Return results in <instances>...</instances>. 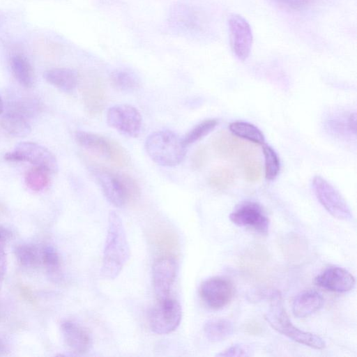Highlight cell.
I'll use <instances>...</instances> for the list:
<instances>
[{
	"label": "cell",
	"instance_id": "25",
	"mask_svg": "<svg viewBox=\"0 0 357 357\" xmlns=\"http://www.w3.org/2000/svg\"><path fill=\"white\" fill-rule=\"evenodd\" d=\"M14 252L17 260L23 266L34 267L42 264V249L34 244H19L15 246Z\"/></svg>",
	"mask_w": 357,
	"mask_h": 357
},
{
	"label": "cell",
	"instance_id": "35",
	"mask_svg": "<svg viewBox=\"0 0 357 357\" xmlns=\"http://www.w3.org/2000/svg\"><path fill=\"white\" fill-rule=\"evenodd\" d=\"M207 160V151L204 146H200L193 153L191 158V166L194 170L201 169Z\"/></svg>",
	"mask_w": 357,
	"mask_h": 357
},
{
	"label": "cell",
	"instance_id": "5",
	"mask_svg": "<svg viewBox=\"0 0 357 357\" xmlns=\"http://www.w3.org/2000/svg\"><path fill=\"white\" fill-rule=\"evenodd\" d=\"M75 139L81 146L116 167H125L129 162V157L125 149L109 138L89 132L77 131Z\"/></svg>",
	"mask_w": 357,
	"mask_h": 357
},
{
	"label": "cell",
	"instance_id": "3",
	"mask_svg": "<svg viewBox=\"0 0 357 357\" xmlns=\"http://www.w3.org/2000/svg\"><path fill=\"white\" fill-rule=\"evenodd\" d=\"M265 319L273 328L296 342L316 349L326 346L319 335L303 331L292 324L284 307L281 294L278 291H273L271 295V304Z\"/></svg>",
	"mask_w": 357,
	"mask_h": 357
},
{
	"label": "cell",
	"instance_id": "40",
	"mask_svg": "<svg viewBox=\"0 0 357 357\" xmlns=\"http://www.w3.org/2000/svg\"><path fill=\"white\" fill-rule=\"evenodd\" d=\"M261 328L259 326V325L257 324V323H255V324H249L248 326H247V328H246V330L250 333H259L260 331H261Z\"/></svg>",
	"mask_w": 357,
	"mask_h": 357
},
{
	"label": "cell",
	"instance_id": "27",
	"mask_svg": "<svg viewBox=\"0 0 357 357\" xmlns=\"http://www.w3.org/2000/svg\"><path fill=\"white\" fill-rule=\"evenodd\" d=\"M50 174L48 170L35 166L26 173L25 183L33 191H42L50 185Z\"/></svg>",
	"mask_w": 357,
	"mask_h": 357
},
{
	"label": "cell",
	"instance_id": "15",
	"mask_svg": "<svg viewBox=\"0 0 357 357\" xmlns=\"http://www.w3.org/2000/svg\"><path fill=\"white\" fill-rule=\"evenodd\" d=\"M314 283L328 291L344 293L354 288L356 281L353 275L346 269L332 266L318 275L314 279Z\"/></svg>",
	"mask_w": 357,
	"mask_h": 357
},
{
	"label": "cell",
	"instance_id": "43",
	"mask_svg": "<svg viewBox=\"0 0 357 357\" xmlns=\"http://www.w3.org/2000/svg\"><path fill=\"white\" fill-rule=\"evenodd\" d=\"M3 112V101L0 97V114H1Z\"/></svg>",
	"mask_w": 357,
	"mask_h": 357
},
{
	"label": "cell",
	"instance_id": "18",
	"mask_svg": "<svg viewBox=\"0 0 357 357\" xmlns=\"http://www.w3.org/2000/svg\"><path fill=\"white\" fill-rule=\"evenodd\" d=\"M63 338L68 347L75 354L82 355L87 353L92 344V340L83 327L69 320L61 324Z\"/></svg>",
	"mask_w": 357,
	"mask_h": 357
},
{
	"label": "cell",
	"instance_id": "13",
	"mask_svg": "<svg viewBox=\"0 0 357 357\" xmlns=\"http://www.w3.org/2000/svg\"><path fill=\"white\" fill-rule=\"evenodd\" d=\"M230 43L236 56L241 61L250 55L253 36L248 22L242 16L233 14L228 20Z\"/></svg>",
	"mask_w": 357,
	"mask_h": 357
},
{
	"label": "cell",
	"instance_id": "2",
	"mask_svg": "<svg viewBox=\"0 0 357 357\" xmlns=\"http://www.w3.org/2000/svg\"><path fill=\"white\" fill-rule=\"evenodd\" d=\"M105 197L113 206L122 207L140 195L137 182L130 176L97 164L89 167Z\"/></svg>",
	"mask_w": 357,
	"mask_h": 357
},
{
	"label": "cell",
	"instance_id": "37",
	"mask_svg": "<svg viewBox=\"0 0 357 357\" xmlns=\"http://www.w3.org/2000/svg\"><path fill=\"white\" fill-rule=\"evenodd\" d=\"M6 271V257L3 250H0V289Z\"/></svg>",
	"mask_w": 357,
	"mask_h": 357
},
{
	"label": "cell",
	"instance_id": "12",
	"mask_svg": "<svg viewBox=\"0 0 357 357\" xmlns=\"http://www.w3.org/2000/svg\"><path fill=\"white\" fill-rule=\"evenodd\" d=\"M229 218L237 226L252 229L263 234L268 232L269 220L261 206L256 202L241 204L230 214Z\"/></svg>",
	"mask_w": 357,
	"mask_h": 357
},
{
	"label": "cell",
	"instance_id": "28",
	"mask_svg": "<svg viewBox=\"0 0 357 357\" xmlns=\"http://www.w3.org/2000/svg\"><path fill=\"white\" fill-rule=\"evenodd\" d=\"M235 174L234 172L224 167L214 169L208 177L210 185L218 190H225L230 186L234 181Z\"/></svg>",
	"mask_w": 357,
	"mask_h": 357
},
{
	"label": "cell",
	"instance_id": "17",
	"mask_svg": "<svg viewBox=\"0 0 357 357\" xmlns=\"http://www.w3.org/2000/svg\"><path fill=\"white\" fill-rule=\"evenodd\" d=\"M212 144L216 153L224 158H245L253 153L252 146L226 131L218 134Z\"/></svg>",
	"mask_w": 357,
	"mask_h": 357
},
{
	"label": "cell",
	"instance_id": "33",
	"mask_svg": "<svg viewBox=\"0 0 357 357\" xmlns=\"http://www.w3.org/2000/svg\"><path fill=\"white\" fill-rule=\"evenodd\" d=\"M287 10L301 11L310 7L316 0H272Z\"/></svg>",
	"mask_w": 357,
	"mask_h": 357
},
{
	"label": "cell",
	"instance_id": "6",
	"mask_svg": "<svg viewBox=\"0 0 357 357\" xmlns=\"http://www.w3.org/2000/svg\"><path fill=\"white\" fill-rule=\"evenodd\" d=\"M149 324L151 330L158 335L169 334L179 326L182 308L176 300L167 297L159 299L149 310Z\"/></svg>",
	"mask_w": 357,
	"mask_h": 357
},
{
	"label": "cell",
	"instance_id": "39",
	"mask_svg": "<svg viewBox=\"0 0 357 357\" xmlns=\"http://www.w3.org/2000/svg\"><path fill=\"white\" fill-rule=\"evenodd\" d=\"M356 116L355 113H352L350 114L349 119H348V128L349 130L354 134L356 133Z\"/></svg>",
	"mask_w": 357,
	"mask_h": 357
},
{
	"label": "cell",
	"instance_id": "23",
	"mask_svg": "<svg viewBox=\"0 0 357 357\" xmlns=\"http://www.w3.org/2000/svg\"><path fill=\"white\" fill-rule=\"evenodd\" d=\"M234 330L232 322L226 319H211L204 324L205 336L212 342H220L227 339L233 333Z\"/></svg>",
	"mask_w": 357,
	"mask_h": 357
},
{
	"label": "cell",
	"instance_id": "42",
	"mask_svg": "<svg viewBox=\"0 0 357 357\" xmlns=\"http://www.w3.org/2000/svg\"><path fill=\"white\" fill-rule=\"evenodd\" d=\"M6 211L5 206L0 202V215L4 214Z\"/></svg>",
	"mask_w": 357,
	"mask_h": 357
},
{
	"label": "cell",
	"instance_id": "41",
	"mask_svg": "<svg viewBox=\"0 0 357 357\" xmlns=\"http://www.w3.org/2000/svg\"><path fill=\"white\" fill-rule=\"evenodd\" d=\"M8 352V347L6 343L0 339V356L6 355Z\"/></svg>",
	"mask_w": 357,
	"mask_h": 357
},
{
	"label": "cell",
	"instance_id": "22",
	"mask_svg": "<svg viewBox=\"0 0 357 357\" xmlns=\"http://www.w3.org/2000/svg\"><path fill=\"white\" fill-rule=\"evenodd\" d=\"M11 71L17 82L24 87L31 88L35 82V73L29 61L22 54L13 55L10 61Z\"/></svg>",
	"mask_w": 357,
	"mask_h": 357
},
{
	"label": "cell",
	"instance_id": "29",
	"mask_svg": "<svg viewBox=\"0 0 357 357\" xmlns=\"http://www.w3.org/2000/svg\"><path fill=\"white\" fill-rule=\"evenodd\" d=\"M218 124L216 119H206L195 126L183 139L184 145L188 146L196 142L213 130Z\"/></svg>",
	"mask_w": 357,
	"mask_h": 357
},
{
	"label": "cell",
	"instance_id": "16",
	"mask_svg": "<svg viewBox=\"0 0 357 357\" xmlns=\"http://www.w3.org/2000/svg\"><path fill=\"white\" fill-rule=\"evenodd\" d=\"M84 107L91 116L101 113L106 103V90L102 81L96 76H89L82 87Z\"/></svg>",
	"mask_w": 357,
	"mask_h": 357
},
{
	"label": "cell",
	"instance_id": "36",
	"mask_svg": "<svg viewBox=\"0 0 357 357\" xmlns=\"http://www.w3.org/2000/svg\"><path fill=\"white\" fill-rule=\"evenodd\" d=\"M19 291L20 293L21 296L27 302L29 303H31L32 305H36V300L33 294L32 291L25 285H20L19 287Z\"/></svg>",
	"mask_w": 357,
	"mask_h": 357
},
{
	"label": "cell",
	"instance_id": "20",
	"mask_svg": "<svg viewBox=\"0 0 357 357\" xmlns=\"http://www.w3.org/2000/svg\"><path fill=\"white\" fill-rule=\"evenodd\" d=\"M29 118L22 112L8 107L1 120L2 128L10 135L24 137L31 132Z\"/></svg>",
	"mask_w": 357,
	"mask_h": 357
},
{
	"label": "cell",
	"instance_id": "24",
	"mask_svg": "<svg viewBox=\"0 0 357 357\" xmlns=\"http://www.w3.org/2000/svg\"><path fill=\"white\" fill-rule=\"evenodd\" d=\"M112 86L121 91H133L140 86V82L137 75L126 69H116L109 76Z\"/></svg>",
	"mask_w": 357,
	"mask_h": 357
},
{
	"label": "cell",
	"instance_id": "11",
	"mask_svg": "<svg viewBox=\"0 0 357 357\" xmlns=\"http://www.w3.org/2000/svg\"><path fill=\"white\" fill-rule=\"evenodd\" d=\"M202 14L192 5L178 3L172 6L169 23L176 32L194 36L200 33L205 22Z\"/></svg>",
	"mask_w": 357,
	"mask_h": 357
},
{
	"label": "cell",
	"instance_id": "30",
	"mask_svg": "<svg viewBox=\"0 0 357 357\" xmlns=\"http://www.w3.org/2000/svg\"><path fill=\"white\" fill-rule=\"evenodd\" d=\"M265 158V174L268 180H273L278 176L280 165L279 158L275 151L269 146L263 147Z\"/></svg>",
	"mask_w": 357,
	"mask_h": 357
},
{
	"label": "cell",
	"instance_id": "31",
	"mask_svg": "<svg viewBox=\"0 0 357 357\" xmlns=\"http://www.w3.org/2000/svg\"><path fill=\"white\" fill-rule=\"evenodd\" d=\"M42 264L50 274H56L61 266L60 258L55 248L46 245L42 248Z\"/></svg>",
	"mask_w": 357,
	"mask_h": 357
},
{
	"label": "cell",
	"instance_id": "9",
	"mask_svg": "<svg viewBox=\"0 0 357 357\" xmlns=\"http://www.w3.org/2000/svg\"><path fill=\"white\" fill-rule=\"evenodd\" d=\"M199 296L209 308L220 310L227 305L234 295L232 282L224 277H212L199 287Z\"/></svg>",
	"mask_w": 357,
	"mask_h": 357
},
{
	"label": "cell",
	"instance_id": "7",
	"mask_svg": "<svg viewBox=\"0 0 357 357\" xmlns=\"http://www.w3.org/2000/svg\"><path fill=\"white\" fill-rule=\"evenodd\" d=\"M312 188L319 202L331 215L345 221L352 220L353 215L346 201L325 178L315 176L312 180Z\"/></svg>",
	"mask_w": 357,
	"mask_h": 357
},
{
	"label": "cell",
	"instance_id": "8",
	"mask_svg": "<svg viewBox=\"0 0 357 357\" xmlns=\"http://www.w3.org/2000/svg\"><path fill=\"white\" fill-rule=\"evenodd\" d=\"M4 159L12 162H28L51 173H55L58 169L55 156L47 149L35 142L19 143L13 151L5 154Z\"/></svg>",
	"mask_w": 357,
	"mask_h": 357
},
{
	"label": "cell",
	"instance_id": "19",
	"mask_svg": "<svg viewBox=\"0 0 357 357\" xmlns=\"http://www.w3.org/2000/svg\"><path fill=\"white\" fill-rule=\"evenodd\" d=\"M323 304L324 298L319 292L314 289L305 290L294 298L292 311L295 317L304 318L318 311Z\"/></svg>",
	"mask_w": 357,
	"mask_h": 357
},
{
	"label": "cell",
	"instance_id": "14",
	"mask_svg": "<svg viewBox=\"0 0 357 357\" xmlns=\"http://www.w3.org/2000/svg\"><path fill=\"white\" fill-rule=\"evenodd\" d=\"M153 284L159 299L169 297L177 274L174 258L165 256L158 259L153 265Z\"/></svg>",
	"mask_w": 357,
	"mask_h": 357
},
{
	"label": "cell",
	"instance_id": "4",
	"mask_svg": "<svg viewBox=\"0 0 357 357\" xmlns=\"http://www.w3.org/2000/svg\"><path fill=\"white\" fill-rule=\"evenodd\" d=\"M145 149L153 161L167 167L180 164L186 153L183 139L169 130L151 134L146 139Z\"/></svg>",
	"mask_w": 357,
	"mask_h": 357
},
{
	"label": "cell",
	"instance_id": "1",
	"mask_svg": "<svg viewBox=\"0 0 357 357\" xmlns=\"http://www.w3.org/2000/svg\"><path fill=\"white\" fill-rule=\"evenodd\" d=\"M130 257V250L121 217L110 211L105 243L101 274L107 279H114L121 272Z\"/></svg>",
	"mask_w": 357,
	"mask_h": 357
},
{
	"label": "cell",
	"instance_id": "38",
	"mask_svg": "<svg viewBox=\"0 0 357 357\" xmlns=\"http://www.w3.org/2000/svg\"><path fill=\"white\" fill-rule=\"evenodd\" d=\"M11 237L10 231L0 225V250H3L6 243L9 241Z\"/></svg>",
	"mask_w": 357,
	"mask_h": 357
},
{
	"label": "cell",
	"instance_id": "34",
	"mask_svg": "<svg viewBox=\"0 0 357 357\" xmlns=\"http://www.w3.org/2000/svg\"><path fill=\"white\" fill-rule=\"evenodd\" d=\"M251 351V349L248 345L236 344L220 352L216 356L224 357L250 356Z\"/></svg>",
	"mask_w": 357,
	"mask_h": 357
},
{
	"label": "cell",
	"instance_id": "21",
	"mask_svg": "<svg viewBox=\"0 0 357 357\" xmlns=\"http://www.w3.org/2000/svg\"><path fill=\"white\" fill-rule=\"evenodd\" d=\"M43 77L45 80L65 92L73 91L78 83V74L73 69L56 68L46 70Z\"/></svg>",
	"mask_w": 357,
	"mask_h": 357
},
{
	"label": "cell",
	"instance_id": "10",
	"mask_svg": "<svg viewBox=\"0 0 357 357\" xmlns=\"http://www.w3.org/2000/svg\"><path fill=\"white\" fill-rule=\"evenodd\" d=\"M107 121L110 127L130 137H137L142 130L141 114L135 107L130 105L111 107L107 111Z\"/></svg>",
	"mask_w": 357,
	"mask_h": 357
},
{
	"label": "cell",
	"instance_id": "26",
	"mask_svg": "<svg viewBox=\"0 0 357 357\" xmlns=\"http://www.w3.org/2000/svg\"><path fill=\"white\" fill-rule=\"evenodd\" d=\"M229 129L234 135L254 143L262 144L265 142L261 131L251 123L244 121H235L229 125Z\"/></svg>",
	"mask_w": 357,
	"mask_h": 357
},
{
	"label": "cell",
	"instance_id": "32",
	"mask_svg": "<svg viewBox=\"0 0 357 357\" xmlns=\"http://www.w3.org/2000/svg\"><path fill=\"white\" fill-rule=\"evenodd\" d=\"M243 171L245 178L250 182H255L260 179L262 167L259 161L254 158L245 159Z\"/></svg>",
	"mask_w": 357,
	"mask_h": 357
}]
</instances>
